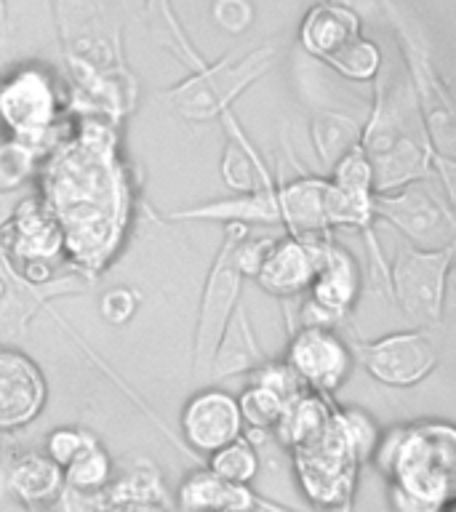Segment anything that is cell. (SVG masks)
<instances>
[{
	"label": "cell",
	"mask_w": 456,
	"mask_h": 512,
	"mask_svg": "<svg viewBox=\"0 0 456 512\" xmlns=\"http://www.w3.org/2000/svg\"><path fill=\"white\" fill-rule=\"evenodd\" d=\"M70 118V131L40 160L38 195L62 230L70 270L94 286L118 262L139 192L120 152L118 123Z\"/></svg>",
	"instance_id": "obj_1"
},
{
	"label": "cell",
	"mask_w": 456,
	"mask_h": 512,
	"mask_svg": "<svg viewBox=\"0 0 456 512\" xmlns=\"http://www.w3.org/2000/svg\"><path fill=\"white\" fill-rule=\"evenodd\" d=\"M70 94V115L123 123L139 102V80L123 51V14L115 0H51Z\"/></svg>",
	"instance_id": "obj_2"
},
{
	"label": "cell",
	"mask_w": 456,
	"mask_h": 512,
	"mask_svg": "<svg viewBox=\"0 0 456 512\" xmlns=\"http://www.w3.org/2000/svg\"><path fill=\"white\" fill-rule=\"evenodd\" d=\"M374 102L363 120L360 150L374 179V192H395L414 182H438V158L424 131L422 112L403 62H382L374 78Z\"/></svg>",
	"instance_id": "obj_3"
},
{
	"label": "cell",
	"mask_w": 456,
	"mask_h": 512,
	"mask_svg": "<svg viewBox=\"0 0 456 512\" xmlns=\"http://www.w3.org/2000/svg\"><path fill=\"white\" fill-rule=\"evenodd\" d=\"M371 462L390 483L395 512H446L456 491L454 424H395L376 440Z\"/></svg>",
	"instance_id": "obj_4"
},
{
	"label": "cell",
	"mask_w": 456,
	"mask_h": 512,
	"mask_svg": "<svg viewBox=\"0 0 456 512\" xmlns=\"http://www.w3.org/2000/svg\"><path fill=\"white\" fill-rule=\"evenodd\" d=\"M382 16L398 38V51L408 83L414 88L416 104L422 112L424 131L438 158V184L448 200H456V112L446 78L435 62L432 40L422 19L400 0H376Z\"/></svg>",
	"instance_id": "obj_5"
},
{
	"label": "cell",
	"mask_w": 456,
	"mask_h": 512,
	"mask_svg": "<svg viewBox=\"0 0 456 512\" xmlns=\"http://www.w3.org/2000/svg\"><path fill=\"white\" fill-rule=\"evenodd\" d=\"M286 54V43L272 38L248 51H230L219 62L206 64L203 70L190 72L187 78L155 94V102L174 118L190 126H203L232 112V104L243 96L256 80L270 75Z\"/></svg>",
	"instance_id": "obj_6"
},
{
	"label": "cell",
	"mask_w": 456,
	"mask_h": 512,
	"mask_svg": "<svg viewBox=\"0 0 456 512\" xmlns=\"http://www.w3.org/2000/svg\"><path fill=\"white\" fill-rule=\"evenodd\" d=\"M286 454L291 478L312 512H352L360 467L366 459L344 430L336 403L315 430L286 448Z\"/></svg>",
	"instance_id": "obj_7"
},
{
	"label": "cell",
	"mask_w": 456,
	"mask_h": 512,
	"mask_svg": "<svg viewBox=\"0 0 456 512\" xmlns=\"http://www.w3.org/2000/svg\"><path fill=\"white\" fill-rule=\"evenodd\" d=\"M299 46L352 83H374L384 62L382 48L363 35L360 14L347 0L312 3L299 22Z\"/></svg>",
	"instance_id": "obj_8"
},
{
	"label": "cell",
	"mask_w": 456,
	"mask_h": 512,
	"mask_svg": "<svg viewBox=\"0 0 456 512\" xmlns=\"http://www.w3.org/2000/svg\"><path fill=\"white\" fill-rule=\"evenodd\" d=\"M67 99L43 67H19L0 83V128L46 158L70 131Z\"/></svg>",
	"instance_id": "obj_9"
},
{
	"label": "cell",
	"mask_w": 456,
	"mask_h": 512,
	"mask_svg": "<svg viewBox=\"0 0 456 512\" xmlns=\"http://www.w3.org/2000/svg\"><path fill=\"white\" fill-rule=\"evenodd\" d=\"M248 230L251 227L246 224H224L222 243H219L214 262L208 267L203 294H200L198 323H195V334H192V376L198 384L211 382V363H214L219 339L230 323L232 312L243 302L246 275L240 270L238 248Z\"/></svg>",
	"instance_id": "obj_10"
},
{
	"label": "cell",
	"mask_w": 456,
	"mask_h": 512,
	"mask_svg": "<svg viewBox=\"0 0 456 512\" xmlns=\"http://www.w3.org/2000/svg\"><path fill=\"white\" fill-rule=\"evenodd\" d=\"M0 246L27 283L46 286L64 272H72L64 254V238L54 214L38 192H22L0 224Z\"/></svg>",
	"instance_id": "obj_11"
},
{
	"label": "cell",
	"mask_w": 456,
	"mask_h": 512,
	"mask_svg": "<svg viewBox=\"0 0 456 512\" xmlns=\"http://www.w3.org/2000/svg\"><path fill=\"white\" fill-rule=\"evenodd\" d=\"M456 246L422 251L398 246L387 270V288L414 328H435L443 323L448 275L454 267Z\"/></svg>",
	"instance_id": "obj_12"
},
{
	"label": "cell",
	"mask_w": 456,
	"mask_h": 512,
	"mask_svg": "<svg viewBox=\"0 0 456 512\" xmlns=\"http://www.w3.org/2000/svg\"><path fill=\"white\" fill-rule=\"evenodd\" d=\"M374 214L403 235L411 248L438 251L456 246L454 200L446 198L438 182H414L374 198Z\"/></svg>",
	"instance_id": "obj_13"
},
{
	"label": "cell",
	"mask_w": 456,
	"mask_h": 512,
	"mask_svg": "<svg viewBox=\"0 0 456 512\" xmlns=\"http://www.w3.org/2000/svg\"><path fill=\"white\" fill-rule=\"evenodd\" d=\"M355 363L384 387L406 390L422 384L438 368L440 352L427 328L392 331L371 342L350 344Z\"/></svg>",
	"instance_id": "obj_14"
},
{
	"label": "cell",
	"mask_w": 456,
	"mask_h": 512,
	"mask_svg": "<svg viewBox=\"0 0 456 512\" xmlns=\"http://www.w3.org/2000/svg\"><path fill=\"white\" fill-rule=\"evenodd\" d=\"M19 195H0V224H3V219H6ZM88 286L91 283L86 278H80L78 272H64L46 286L27 283L11 267V262L3 254V246H0V344L19 342L30 331L35 315L48 310L54 299H62L67 294H80Z\"/></svg>",
	"instance_id": "obj_15"
},
{
	"label": "cell",
	"mask_w": 456,
	"mask_h": 512,
	"mask_svg": "<svg viewBox=\"0 0 456 512\" xmlns=\"http://www.w3.org/2000/svg\"><path fill=\"white\" fill-rule=\"evenodd\" d=\"M283 360L302 382L304 390L334 398L352 374L355 355L350 342L336 328L294 326L288 331Z\"/></svg>",
	"instance_id": "obj_16"
},
{
	"label": "cell",
	"mask_w": 456,
	"mask_h": 512,
	"mask_svg": "<svg viewBox=\"0 0 456 512\" xmlns=\"http://www.w3.org/2000/svg\"><path fill=\"white\" fill-rule=\"evenodd\" d=\"M360 288H363V275L358 262L347 248L336 243L334 235L326 238L320 248L315 278L304 294V307L299 315L302 326L339 328L358 304Z\"/></svg>",
	"instance_id": "obj_17"
},
{
	"label": "cell",
	"mask_w": 456,
	"mask_h": 512,
	"mask_svg": "<svg viewBox=\"0 0 456 512\" xmlns=\"http://www.w3.org/2000/svg\"><path fill=\"white\" fill-rule=\"evenodd\" d=\"M48 403V382L38 360L16 344H0V432L30 427Z\"/></svg>",
	"instance_id": "obj_18"
},
{
	"label": "cell",
	"mask_w": 456,
	"mask_h": 512,
	"mask_svg": "<svg viewBox=\"0 0 456 512\" xmlns=\"http://www.w3.org/2000/svg\"><path fill=\"white\" fill-rule=\"evenodd\" d=\"M184 446L195 454H214L243 435V416L238 400L222 387H200L179 416Z\"/></svg>",
	"instance_id": "obj_19"
},
{
	"label": "cell",
	"mask_w": 456,
	"mask_h": 512,
	"mask_svg": "<svg viewBox=\"0 0 456 512\" xmlns=\"http://www.w3.org/2000/svg\"><path fill=\"white\" fill-rule=\"evenodd\" d=\"M323 238H291V235H275V240L267 248L254 280L259 283L264 294L275 296L278 302H291L302 299L310 288L315 270H318L320 248Z\"/></svg>",
	"instance_id": "obj_20"
},
{
	"label": "cell",
	"mask_w": 456,
	"mask_h": 512,
	"mask_svg": "<svg viewBox=\"0 0 456 512\" xmlns=\"http://www.w3.org/2000/svg\"><path fill=\"white\" fill-rule=\"evenodd\" d=\"M163 222H208V224H246V227H280L275 184L259 187L246 195H230L222 200H206L195 206L160 211Z\"/></svg>",
	"instance_id": "obj_21"
},
{
	"label": "cell",
	"mask_w": 456,
	"mask_h": 512,
	"mask_svg": "<svg viewBox=\"0 0 456 512\" xmlns=\"http://www.w3.org/2000/svg\"><path fill=\"white\" fill-rule=\"evenodd\" d=\"M323 190L326 176L299 174L294 179H275L280 230L291 238H323L331 235L323 216Z\"/></svg>",
	"instance_id": "obj_22"
},
{
	"label": "cell",
	"mask_w": 456,
	"mask_h": 512,
	"mask_svg": "<svg viewBox=\"0 0 456 512\" xmlns=\"http://www.w3.org/2000/svg\"><path fill=\"white\" fill-rule=\"evenodd\" d=\"M80 507L88 512L115 510V507H131V504H160L168 507V491L163 475L147 459H134L126 467L112 472L110 483L94 496L78 499Z\"/></svg>",
	"instance_id": "obj_23"
},
{
	"label": "cell",
	"mask_w": 456,
	"mask_h": 512,
	"mask_svg": "<svg viewBox=\"0 0 456 512\" xmlns=\"http://www.w3.org/2000/svg\"><path fill=\"white\" fill-rule=\"evenodd\" d=\"M219 120L227 134V144H224L222 160H219V176H222L224 187L232 195H246L259 187H272L275 176L264 166V158L251 142V136L243 131L240 120L232 112H224Z\"/></svg>",
	"instance_id": "obj_24"
},
{
	"label": "cell",
	"mask_w": 456,
	"mask_h": 512,
	"mask_svg": "<svg viewBox=\"0 0 456 512\" xmlns=\"http://www.w3.org/2000/svg\"><path fill=\"white\" fill-rule=\"evenodd\" d=\"M256 502L259 494H254V488L227 483L208 467L184 475L176 488L179 512H251Z\"/></svg>",
	"instance_id": "obj_25"
},
{
	"label": "cell",
	"mask_w": 456,
	"mask_h": 512,
	"mask_svg": "<svg viewBox=\"0 0 456 512\" xmlns=\"http://www.w3.org/2000/svg\"><path fill=\"white\" fill-rule=\"evenodd\" d=\"M3 480L24 510L51 502L64 491L62 467L51 462L43 448H30V451L16 454L8 462V470H3Z\"/></svg>",
	"instance_id": "obj_26"
},
{
	"label": "cell",
	"mask_w": 456,
	"mask_h": 512,
	"mask_svg": "<svg viewBox=\"0 0 456 512\" xmlns=\"http://www.w3.org/2000/svg\"><path fill=\"white\" fill-rule=\"evenodd\" d=\"M264 360H267V355L259 347L246 302H240L238 310L232 312L227 328H224L219 347H216L214 363H211V382L254 374Z\"/></svg>",
	"instance_id": "obj_27"
},
{
	"label": "cell",
	"mask_w": 456,
	"mask_h": 512,
	"mask_svg": "<svg viewBox=\"0 0 456 512\" xmlns=\"http://www.w3.org/2000/svg\"><path fill=\"white\" fill-rule=\"evenodd\" d=\"M360 131H363V123L342 110L318 107V110L312 112L310 142L326 174L344 158V155H347V152L358 147Z\"/></svg>",
	"instance_id": "obj_28"
},
{
	"label": "cell",
	"mask_w": 456,
	"mask_h": 512,
	"mask_svg": "<svg viewBox=\"0 0 456 512\" xmlns=\"http://www.w3.org/2000/svg\"><path fill=\"white\" fill-rule=\"evenodd\" d=\"M112 472H115V464H112L110 451L91 432L86 446L80 448L75 459L62 470L64 488L70 491L72 499H86V496L99 494L110 483Z\"/></svg>",
	"instance_id": "obj_29"
},
{
	"label": "cell",
	"mask_w": 456,
	"mask_h": 512,
	"mask_svg": "<svg viewBox=\"0 0 456 512\" xmlns=\"http://www.w3.org/2000/svg\"><path fill=\"white\" fill-rule=\"evenodd\" d=\"M144 16L150 19L152 30L163 35V46H171V54L179 59V62L187 67L190 72L203 70L206 67V59L200 54L192 38L184 30L182 19L176 16L174 0H144Z\"/></svg>",
	"instance_id": "obj_30"
},
{
	"label": "cell",
	"mask_w": 456,
	"mask_h": 512,
	"mask_svg": "<svg viewBox=\"0 0 456 512\" xmlns=\"http://www.w3.org/2000/svg\"><path fill=\"white\" fill-rule=\"evenodd\" d=\"M206 467L222 480H227V483L251 486L256 472H259V456H256L254 446L246 440V435H240L238 440H232L214 454H208Z\"/></svg>",
	"instance_id": "obj_31"
},
{
	"label": "cell",
	"mask_w": 456,
	"mask_h": 512,
	"mask_svg": "<svg viewBox=\"0 0 456 512\" xmlns=\"http://www.w3.org/2000/svg\"><path fill=\"white\" fill-rule=\"evenodd\" d=\"M40 155L14 139H0V195H19L38 174Z\"/></svg>",
	"instance_id": "obj_32"
},
{
	"label": "cell",
	"mask_w": 456,
	"mask_h": 512,
	"mask_svg": "<svg viewBox=\"0 0 456 512\" xmlns=\"http://www.w3.org/2000/svg\"><path fill=\"white\" fill-rule=\"evenodd\" d=\"M240 416H243V427L246 430H267L272 432L278 427L280 416H283V408H286V400L278 398L275 392H270L267 387H259V384L248 382L243 387L238 398Z\"/></svg>",
	"instance_id": "obj_33"
},
{
	"label": "cell",
	"mask_w": 456,
	"mask_h": 512,
	"mask_svg": "<svg viewBox=\"0 0 456 512\" xmlns=\"http://www.w3.org/2000/svg\"><path fill=\"white\" fill-rule=\"evenodd\" d=\"M251 384H259V387H267L270 392H275L278 398L294 400L299 392H304L302 382L296 379V374L288 368L286 360H264L262 366L256 368L254 374L246 376Z\"/></svg>",
	"instance_id": "obj_34"
},
{
	"label": "cell",
	"mask_w": 456,
	"mask_h": 512,
	"mask_svg": "<svg viewBox=\"0 0 456 512\" xmlns=\"http://www.w3.org/2000/svg\"><path fill=\"white\" fill-rule=\"evenodd\" d=\"M91 432L94 430H86V427H72V424H62V427H56V430L48 432L43 451H46V456L51 459V462L59 464V467L64 470V467H67V464L75 459V454H78L80 448L86 446V440L91 438Z\"/></svg>",
	"instance_id": "obj_35"
},
{
	"label": "cell",
	"mask_w": 456,
	"mask_h": 512,
	"mask_svg": "<svg viewBox=\"0 0 456 512\" xmlns=\"http://www.w3.org/2000/svg\"><path fill=\"white\" fill-rule=\"evenodd\" d=\"M139 291L131 286H115L110 291H104L99 299V315L104 323L110 326H126L128 320H134L136 310H139Z\"/></svg>",
	"instance_id": "obj_36"
},
{
	"label": "cell",
	"mask_w": 456,
	"mask_h": 512,
	"mask_svg": "<svg viewBox=\"0 0 456 512\" xmlns=\"http://www.w3.org/2000/svg\"><path fill=\"white\" fill-rule=\"evenodd\" d=\"M254 3L251 0H214L211 3V19L216 27H222L230 35H240L254 24Z\"/></svg>",
	"instance_id": "obj_37"
},
{
	"label": "cell",
	"mask_w": 456,
	"mask_h": 512,
	"mask_svg": "<svg viewBox=\"0 0 456 512\" xmlns=\"http://www.w3.org/2000/svg\"><path fill=\"white\" fill-rule=\"evenodd\" d=\"M27 512H78V510H75V499L70 496V491L64 488L62 494L56 496V499H51V502L46 504H38V507H30Z\"/></svg>",
	"instance_id": "obj_38"
},
{
	"label": "cell",
	"mask_w": 456,
	"mask_h": 512,
	"mask_svg": "<svg viewBox=\"0 0 456 512\" xmlns=\"http://www.w3.org/2000/svg\"><path fill=\"white\" fill-rule=\"evenodd\" d=\"M251 512H299V510L286 507V504H280V502H270V499H262V496H259V502H256V507Z\"/></svg>",
	"instance_id": "obj_39"
},
{
	"label": "cell",
	"mask_w": 456,
	"mask_h": 512,
	"mask_svg": "<svg viewBox=\"0 0 456 512\" xmlns=\"http://www.w3.org/2000/svg\"><path fill=\"white\" fill-rule=\"evenodd\" d=\"M104 512H171L168 507H160V504H131V507H115V510Z\"/></svg>",
	"instance_id": "obj_40"
},
{
	"label": "cell",
	"mask_w": 456,
	"mask_h": 512,
	"mask_svg": "<svg viewBox=\"0 0 456 512\" xmlns=\"http://www.w3.org/2000/svg\"><path fill=\"white\" fill-rule=\"evenodd\" d=\"M3 24H6V0H0V30H3Z\"/></svg>",
	"instance_id": "obj_41"
},
{
	"label": "cell",
	"mask_w": 456,
	"mask_h": 512,
	"mask_svg": "<svg viewBox=\"0 0 456 512\" xmlns=\"http://www.w3.org/2000/svg\"><path fill=\"white\" fill-rule=\"evenodd\" d=\"M446 512H456V510H454V507H448V510H446Z\"/></svg>",
	"instance_id": "obj_42"
}]
</instances>
